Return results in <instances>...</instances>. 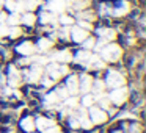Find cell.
Here are the masks:
<instances>
[{
	"instance_id": "cell-8",
	"label": "cell",
	"mask_w": 146,
	"mask_h": 133,
	"mask_svg": "<svg viewBox=\"0 0 146 133\" xmlns=\"http://www.w3.org/2000/svg\"><path fill=\"white\" fill-rule=\"evenodd\" d=\"M71 36H72V39L76 42H83L86 38H88V32L83 28H80V27H74L72 30H71Z\"/></svg>"
},
{
	"instance_id": "cell-35",
	"label": "cell",
	"mask_w": 146,
	"mask_h": 133,
	"mask_svg": "<svg viewBox=\"0 0 146 133\" xmlns=\"http://www.w3.org/2000/svg\"><path fill=\"white\" fill-rule=\"evenodd\" d=\"M79 27H80V28H83V30H86V32H88V30L91 28V24H90L88 20H79Z\"/></svg>"
},
{
	"instance_id": "cell-10",
	"label": "cell",
	"mask_w": 146,
	"mask_h": 133,
	"mask_svg": "<svg viewBox=\"0 0 146 133\" xmlns=\"http://www.w3.org/2000/svg\"><path fill=\"white\" fill-rule=\"evenodd\" d=\"M52 60L58 61V63H69L72 60V57H71V53L68 50H60V52H55L52 55Z\"/></svg>"
},
{
	"instance_id": "cell-42",
	"label": "cell",
	"mask_w": 146,
	"mask_h": 133,
	"mask_svg": "<svg viewBox=\"0 0 146 133\" xmlns=\"http://www.w3.org/2000/svg\"><path fill=\"white\" fill-rule=\"evenodd\" d=\"M52 83H54V80H49V78L42 80V85H44L46 88H49V86H52Z\"/></svg>"
},
{
	"instance_id": "cell-33",
	"label": "cell",
	"mask_w": 146,
	"mask_h": 133,
	"mask_svg": "<svg viewBox=\"0 0 146 133\" xmlns=\"http://www.w3.org/2000/svg\"><path fill=\"white\" fill-rule=\"evenodd\" d=\"M83 47L88 50V49H91V47H94V39H91V38H86L85 41H83Z\"/></svg>"
},
{
	"instance_id": "cell-32",
	"label": "cell",
	"mask_w": 146,
	"mask_h": 133,
	"mask_svg": "<svg viewBox=\"0 0 146 133\" xmlns=\"http://www.w3.org/2000/svg\"><path fill=\"white\" fill-rule=\"evenodd\" d=\"M79 19L80 20H93V19H94V14H93V13H80L79 14Z\"/></svg>"
},
{
	"instance_id": "cell-30",
	"label": "cell",
	"mask_w": 146,
	"mask_h": 133,
	"mask_svg": "<svg viewBox=\"0 0 146 133\" xmlns=\"http://www.w3.org/2000/svg\"><path fill=\"white\" fill-rule=\"evenodd\" d=\"M90 5V2H86V0H80V2H74V8L76 10H83V8H86Z\"/></svg>"
},
{
	"instance_id": "cell-23",
	"label": "cell",
	"mask_w": 146,
	"mask_h": 133,
	"mask_svg": "<svg viewBox=\"0 0 146 133\" xmlns=\"http://www.w3.org/2000/svg\"><path fill=\"white\" fill-rule=\"evenodd\" d=\"M35 20H36V17L33 16L32 13H25L22 16V19H21V22H24L25 25H33V24H35Z\"/></svg>"
},
{
	"instance_id": "cell-44",
	"label": "cell",
	"mask_w": 146,
	"mask_h": 133,
	"mask_svg": "<svg viewBox=\"0 0 146 133\" xmlns=\"http://www.w3.org/2000/svg\"><path fill=\"white\" fill-rule=\"evenodd\" d=\"M61 38H68V30H63V32H61Z\"/></svg>"
},
{
	"instance_id": "cell-12",
	"label": "cell",
	"mask_w": 146,
	"mask_h": 133,
	"mask_svg": "<svg viewBox=\"0 0 146 133\" xmlns=\"http://www.w3.org/2000/svg\"><path fill=\"white\" fill-rule=\"evenodd\" d=\"M41 74H42V67L41 66H33L32 69H30V72H29V80L32 83H36V82H39V78H41Z\"/></svg>"
},
{
	"instance_id": "cell-5",
	"label": "cell",
	"mask_w": 146,
	"mask_h": 133,
	"mask_svg": "<svg viewBox=\"0 0 146 133\" xmlns=\"http://www.w3.org/2000/svg\"><path fill=\"white\" fill-rule=\"evenodd\" d=\"M46 70H47V74L55 80V78H58V77L64 75V74L68 72V67L66 66H58L57 63H50V64H47Z\"/></svg>"
},
{
	"instance_id": "cell-1",
	"label": "cell",
	"mask_w": 146,
	"mask_h": 133,
	"mask_svg": "<svg viewBox=\"0 0 146 133\" xmlns=\"http://www.w3.org/2000/svg\"><path fill=\"white\" fill-rule=\"evenodd\" d=\"M101 57L104 61H108V63L118 61L121 57V47L116 44H107L104 49H101Z\"/></svg>"
},
{
	"instance_id": "cell-17",
	"label": "cell",
	"mask_w": 146,
	"mask_h": 133,
	"mask_svg": "<svg viewBox=\"0 0 146 133\" xmlns=\"http://www.w3.org/2000/svg\"><path fill=\"white\" fill-rule=\"evenodd\" d=\"M21 127H22L25 132H33V130H35V120H33V117H30V116L24 117V119L21 120Z\"/></svg>"
},
{
	"instance_id": "cell-36",
	"label": "cell",
	"mask_w": 146,
	"mask_h": 133,
	"mask_svg": "<svg viewBox=\"0 0 146 133\" xmlns=\"http://www.w3.org/2000/svg\"><path fill=\"white\" fill-rule=\"evenodd\" d=\"M69 125L72 127V128H79V116H72V117H71Z\"/></svg>"
},
{
	"instance_id": "cell-34",
	"label": "cell",
	"mask_w": 146,
	"mask_h": 133,
	"mask_svg": "<svg viewBox=\"0 0 146 133\" xmlns=\"http://www.w3.org/2000/svg\"><path fill=\"white\" fill-rule=\"evenodd\" d=\"M60 22L63 24V25H71L74 20H72V17H69V16H61L60 17Z\"/></svg>"
},
{
	"instance_id": "cell-37",
	"label": "cell",
	"mask_w": 146,
	"mask_h": 133,
	"mask_svg": "<svg viewBox=\"0 0 146 133\" xmlns=\"http://www.w3.org/2000/svg\"><path fill=\"white\" fill-rule=\"evenodd\" d=\"M32 61H35L36 64H47V58L44 57H33Z\"/></svg>"
},
{
	"instance_id": "cell-21",
	"label": "cell",
	"mask_w": 146,
	"mask_h": 133,
	"mask_svg": "<svg viewBox=\"0 0 146 133\" xmlns=\"http://www.w3.org/2000/svg\"><path fill=\"white\" fill-rule=\"evenodd\" d=\"M50 47H52V41H50V39H46V38L39 39V42H38V49H39V50L46 52V50H49Z\"/></svg>"
},
{
	"instance_id": "cell-39",
	"label": "cell",
	"mask_w": 146,
	"mask_h": 133,
	"mask_svg": "<svg viewBox=\"0 0 146 133\" xmlns=\"http://www.w3.org/2000/svg\"><path fill=\"white\" fill-rule=\"evenodd\" d=\"M5 5H7V8L10 11H16V3H14L13 0H7V3H5Z\"/></svg>"
},
{
	"instance_id": "cell-13",
	"label": "cell",
	"mask_w": 146,
	"mask_h": 133,
	"mask_svg": "<svg viewBox=\"0 0 146 133\" xmlns=\"http://www.w3.org/2000/svg\"><path fill=\"white\" fill-rule=\"evenodd\" d=\"M98 35L101 36V39H104V41H113L116 33H115L113 28H99Z\"/></svg>"
},
{
	"instance_id": "cell-25",
	"label": "cell",
	"mask_w": 146,
	"mask_h": 133,
	"mask_svg": "<svg viewBox=\"0 0 146 133\" xmlns=\"http://www.w3.org/2000/svg\"><path fill=\"white\" fill-rule=\"evenodd\" d=\"M44 102H46V105H47V107H50V105H54V103H58L57 94H55V92L47 94V95H46V99H44Z\"/></svg>"
},
{
	"instance_id": "cell-7",
	"label": "cell",
	"mask_w": 146,
	"mask_h": 133,
	"mask_svg": "<svg viewBox=\"0 0 146 133\" xmlns=\"http://www.w3.org/2000/svg\"><path fill=\"white\" fill-rule=\"evenodd\" d=\"M66 89L69 92V95H76L79 92V77L77 75H71L69 78L66 80Z\"/></svg>"
},
{
	"instance_id": "cell-38",
	"label": "cell",
	"mask_w": 146,
	"mask_h": 133,
	"mask_svg": "<svg viewBox=\"0 0 146 133\" xmlns=\"http://www.w3.org/2000/svg\"><path fill=\"white\" fill-rule=\"evenodd\" d=\"M129 132H130V133H141V125H140V124H135V125L130 127Z\"/></svg>"
},
{
	"instance_id": "cell-3",
	"label": "cell",
	"mask_w": 146,
	"mask_h": 133,
	"mask_svg": "<svg viewBox=\"0 0 146 133\" xmlns=\"http://www.w3.org/2000/svg\"><path fill=\"white\" fill-rule=\"evenodd\" d=\"M127 99V88L121 86V88H115L113 91L108 94V100L115 105H121L124 100Z\"/></svg>"
},
{
	"instance_id": "cell-26",
	"label": "cell",
	"mask_w": 146,
	"mask_h": 133,
	"mask_svg": "<svg viewBox=\"0 0 146 133\" xmlns=\"http://www.w3.org/2000/svg\"><path fill=\"white\" fill-rule=\"evenodd\" d=\"M93 102H94V97H93L91 94H83V99H82V103H83V107L85 108H90V107H93Z\"/></svg>"
},
{
	"instance_id": "cell-28",
	"label": "cell",
	"mask_w": 146,
	"mask_h": 133,
	"mask_svg": "<svg viewBox=\"0 0 146 133\" xmlns=\"http://www.w3.org/2000/svg\"><path fill=\"white\" fill-rule=\"evenodd\" d=\"M21 33H22V32H21V28H19L17 25H16V27H11V28H8V35H10L11 38H17Z\"/></svg>"
},
{
	"instance_id": "cell-22",
	"label": "cell",
	"mask_w": 146,
	"mask_h": 133,
	"mask_svg": "<svg viewBox=\"0 0 146 133\" xmlns=\"http://www.w3.org/2000/svg\"><path fill=\"white\" fill-rule=\"evenodd\" d=\"M7 22H8V25L16 27L17 24H21V16H19V14H16V13H13L11 16L7 17Z\"/></svg>"
},
{
	"instance_id": "cell-6",
	"label": "cell",
	"mask_w": 146,
	"mask_h": 133,
	"mask_svg": "<svg viewBox=\"0 0 146 133\" xmlns=\"http://www.w3.org/2000/svg\"><path fill=\"white\" fill-rule=\"evenodd\" d=\"M91 85H93V77H90L88 74H83L80 77V85H79V91L82 94H88L91 91Z\"/></svg>"
},
{
	"instance_id": "cell-20",
	"label": "cell",
	"mask_w": 146,
	"mask_h": 133,
	"mask_svg": "<svg viewBox=\"0 0 146 133\" xmlns=\"http://www.w3.org/2000/svg\"><path fill=\"white\" fill-rule=\"evenodd\" d=\"M91 125H93V122L88 116H79V127H83V128L88 130V128H91Z\"/></svg>"
},
{
	"instance_id": "cell-11",
	"label": "cell",
	"mask_w": 146,
	"mask_h": 133,
	"mask_svg": "<svg viewBox=\"0 0 146 133\" xmlns=\"http://www.w3.org/2000/svg\"><path fill=\"white\" fill-rule=\"evenodd\" d=\"M86 64H88L90 69H102V67L105 66V61H104V60H101V58H99L98 55H91Z\"/></svg>"
},
{
	"instance_id": "cell-2",
	"label": "cell",
	"mask_w": 146,
	"mask_h": 133,
	"mask_svg": "<svg viewBox=\"0 0 146 133\" xmlns=\"http://www.w3.org/2000/svg\"><path fill=\"white\" fill-rule=\"evenodd\" d=\"M124 83H126V80H124V77L121 75L119 72H116V70H108L107 74V80H105V85L110 86V88H121V86H124Z\"/></svg>"
},
{
	"instance_id": "cell-4",
	"label": "cell",
	"mask_w": 146,
	"mask_h": 133,
	"mask_svg": "<svg viewBox=\"0 0 146 133\" xmlns=\"http://www.w3.org/2000/svg\"><path fill=\"white\" fill-rule=\"evenodd\" d=\"M90 119L93 124H104L107 120V114L99 107H90Z\"/></svg>"
},
{
	"instance_id": "cell-16",
	"label": "cell",
	"mask_w": 146,
	"mask_h": 133,
	"mask_svg": "<svg viewBox=\"0 0 146 133\" xmlns=\"http://www.w3.org/2000/svg\"><path fill=\"white\" fill-rule=\"evenodd\" d=\"M52 125H54V120L46 119V117H38L36 122H35V127H38L39 130H42V132H44L46 128H49V127H52Z\"/></svg>"
},
{
	"instance_id": "cell-40",
	"label": "cell",
	"mask_w": 146,
	"mask_h": 133,
	"mask_svg": "<svg viewBox=\"0 0 146 133\" xmlns=\"http://www.w3.org/2000/svg\"><path fill=\"white\" fill-rule=\"evenodd\" d=\"M7 35H8V27L2 24V25H0V38H2V36H7Z\"/></svg>"
},
{
	"instance_id": "cell-27",
	"label": "cell",
	"mask_w": 146,
	"mask_h": 133,
	"mask_svg": "<svg viewBox=\"0 0 146 133\" xmlns=\"http://www.w3.org/2000/svg\"><path fill=\"white\" fill-rule=\"evenodd\" d=\"M64 103H66V107L68 108H77V105H79V100H77V97L76 95H71V97H66L64 99Z\"/></svg>"
},
{
	"instance_id": "cell-45",
	"label": "cell",
	"mask_w": 146,
	"mask_h": 133,
	"mask_svg": "<svg viewBox=\"0 0 146 133\" xmlns=\"http://www.w3.org/2000/svg\"><path fill=\"white\" fill-rule=\"evenodd\" d=\"M115 133H121V132H115Z\"/></svg>"
},
{
	"instance_id": "cell-15",
	"label": "cell",
	"mask_w": 146,
	"mask_h": 133,
	"mask_svg": "<svg viewBox=\"0 0 146 133\" xmlns=\"http://www.w3.org/2000/svg\"><path fill=\"white\" fill-rule=\"evenodd\" d=\"M8 78H10V85L11 86H17L21 83V74L16 70L14 66L10 67V77H8Z\"/></svg>"
},
{
	"instance_id": "cell-19",
	"label": "cell",
	"mask_w": 146,
	"mask_h": 133,
	"mask_svg": "<svg viewBox=\"0 0 146 133\" xmlns=\"http://www.w3.org/2000/svg\"><path fill=\"white\" fill-rule=\"evenodd\" d=\"M90 57H91V53H90L88 50H80L79 53L76 55V61L80 63V64H86L88 60H90Z\"/></svg>"
},
{
	"instance_id": "cell-18",
	"label": "cell",
	"mask_w": 146,
	"mask_h": 133,
	"mask_svg": "<svg viewBox=\"0 0 146 133\" xmlns=\"http://www.w3.org/2000/svg\"><path fill=\"white\" fill-rule=\"evenodd\" d=\"M127 13H129V3H127V2H121V3L113 10L115 16H124V14H127Z\"/></svg>"
},
{
	"instance_id": "cell-43",
	"label": "cell",
	"mask_w": 146,
	"mask_h": 133,
	"mask_svg": "<svg viewBox=\"0 0 146 133\" xmlns=\"http://www.w3.org/2000/svg\"><path fill=\"white\" fill-rule=\"evenodd\" d=\"M7 14H3V13H0V25H2V24H5L7 22Z\"/></svg>"
},
{
	"instance_id": "cell-9",
	"label": "cell",
	"mask_w": 146,
	"mask_h": 133,
	"mask_svg": "<svg viewBox=\"0 0 146 133\" xmlns=\"http://www.w3.org/2000/svg\"><path fill=\"white\" fill-rule=\"evenodd\" d=\"M47 8L54 13H63L64 8H66V2L64 0H49Z\"/></svg>"
},
{
	"instance_id": "cell-24",
	"label": "cell",
	"mask_w": 146,
	"mask_h": 133,
	"mask_svg": "<svg viewBox=\"0 0 146 133\" xmlns=\"http://www.w3.org/2000/svg\"><path fill=\"white\" fill-rule=\"evenodd\" d=\"M91 88L94 89L96 94H99V92H104V88H105V83L102 82V80H96V82H93Z\"/></svg>"
},
{
	"instance_id": "cell-29",
	"label": "cell",
	"mask_w": 146,
	"mask_h": 133,
	"mask_svg": "<svg viewBox=\"0 0 146 133\" xmlns=\"http://www.w3.org/2000/svg\"><path fill=\"white\" fill-rule=\"evenodd\" d=\"M55 94H57L58 99H66V97H69V92H68L66 88H58Z\"/></svg>"
},
{
	"instance_id": "cell-41",
	"label": "cell",
	"mask_w": 146,
	"mask_h": 133,
	"mask_svg": "<svg viewBox=\"0 0 146 133\" xmlns=\"http://www.w3.org/2000/svg\"><path fill=\"white\" fill-rule=\"evenodd\" d=\"M57 132H58V128L55 125H52V127H49V128L44 130V133H57Z\"/></svg>"
},
{
	"instance_id": "cell-14",
	"label": "cell",
	"mask_w": 146,
	"mask_h": 133,
	"mask_svg": "<svg viewBox=\"0 0 146 133\" xmlns=\"http://www.w3.org/2000/svg\"><path fill=\"white\" fill-rule=\"evenodd\" d=\"M16 50L19 52L21 55H32L33 52H35V47H33V44L30 41H25V42H22V44L17 45Z\"/></svg>"
},
{
	"instance_id": "cell-31",
	"label": "cell",
	"mask_w": 146,
	"mask_h": 133,
	"mask_svg": "<svg viewBox=\"0 0 146 133\" xmlns=\"http://www.w3.org/2000/svg\"><path fill=\"white\" fill-rule=\"evenodd\" d=\"M50 20H54V16L50 13H42L41 14V22L42 24H49Z\"/></svg>"
}]
</instances>
